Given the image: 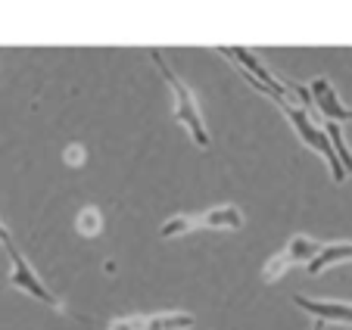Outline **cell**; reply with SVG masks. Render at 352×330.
<instances>
[{"label":"cell","mask_w":352,"mask_h":330,"mask_svg":"<svg viewBox=\"0 0 352 330\" xmlns=\"http://www.w3.org/2000/svg\"><path fill=\"white\" fill-rule=\"evenodd\" d=\"M150 63L156 66V72L162 75V81H166L168 91H172L175 119H178V125L190 134V140L199 146V150H209V146H212V134H209L206 119H203V109H199L193 91L187 87V81H181V75L175 72L172 63H168L166 56H162V50H156V47L150 50Z\"/></svg>","instance_id":"obj_1"},{"label":"cell","mask_w":352,"mask_h":330,"mask_svg":"<svg viewBox=\"0 0 352 330\" xmlns=\"http://www.w3.org/2000/svg\"><path fill=\"white\" fill-rule=\"evenodd\" d=\"M280 113L287 116V122L293 125V131H296V138L302 140V146H309L312 153H318V156L324 159V165H327V172H331L333 184H343L349 175H346L343 162H340L337 153H333V146H331V140H327L321 122L312 119V109H309V106H299L296 100H287V103H280Z\"/></svg>","instance_id":"obj_2"},{"label":"cell","mask_w":352,"mask_h":330,"mask_svg":"<svg viewBox=\"0 0 352 330\" xmlns=\"http://www.w3.org/2000/svg\"><path fill=\"white\" fill-rule=\"evenodd\" d=\"M243 225H246L243 212L231 203H221V206H212V209H203V212H181V215H172L168 221H162L160 237L175 240L190 231H240Z\"/></svg>","instance_id":"obj_3"},{"label":"cell","mask_w":352,"mask_h":330,"mask_svg":"<svg viewBox=\"0 0 352 330\" xmlns=\"http://www.w3.org/2000/svg\"><path fill=\"white\" fill-rule=\"evenodd\" d=\"M219 53H225L228 60L234 63V66H240V72H243L246 85L253 87V91L265 94V97H272L274 103H287V100H293L290 94H287V81H280L278 75L272 72V69L262 63V56H256L250 47H219Z\"/></svg>","instance_id":"obj_4"},{"label":"cell","mask_w":352,"mask_h":330,"mask_svg":"<svg viewBox=\"0 0 352 330\" xmlns=\"http://www.w3.org/2000/svg\"><path fill=\"white\" fill-rule=\"evenodd\" d=\"M3 250H7V256H10V287L25 293V296H32V299H38V302L47 305V309L63 311V299L44 284V278H41L38 271L32 268V262L19 252V246L13 243V237L3 243Z\"/></svg>","instance_id":"obj_5"},{"label":"cell","mask_w":352,"mask_h":330,"mask_svg":"<svg viewBox=\"0 0 352 330\" xmlns=\"http://www.w3.org/2000/svg\"><path fill=\"white\" fill-rule=\"evenodd\" d=\"M321 240L309 237V234H293L290 240H287V246L278 252V256L272 258V262L265 265V271H262V278L268 280V284H274L278 278H284L290 268H296V265H309L315 256H318L321 250Z\"/></svg>","instance_id":"obj_6"},{"label":"cell","mask_w":352,"mask_h":330,"mask_svg":"<svg viewBox=\"0 0 352 330\" xmlns=\"http://www.w3.org/2000/svg\"><path fill=\"white\" fill-rule=\"evenodd\" d=\"M309 100L315 103V109L321 113V119H331V122H340V125H346V122H352V106L343 103V97L337 94V87L331 85V78H312V85H309Z\"/></svg>","instance_id":"obj_7"},{"label":"cell","mask_w":352,"mask_h":330,"mask_svg":"<svg viewBox=\"0 0 352 330\" xmlns=\"http://www.w3.org/2000/svg\"><path fill=\"white\" fill-rule=\"evenodd\" d=\"M293 305L299 311H306L309 318L324 324H340V327H352V302H337V299H309L302 293L293 296Z\"/></svg>","instance_id":"obj_8"},{"label":"cell","mask_w":352,"mask_h":330,"mask_svg":"<svg viewBox=\"0 0 352 330\" xmlns=\"http://www.w3.org/2000/svg\"><path fill=\"white\" fill-rule=\"evenodd\" d=\"M346 262H352V240H343V243H324L318 250V256H315L306 268H309L312 278H318V274H324V271L337 268V265H346Z\"/></svg>","instance_id":"obj_9"},{"label":"cell","mask_w":352,"mask_h":330,"mask_svg":"<svg viewBox=\"0 0 352 330\" xmlns=\"http://www.w3.org/2000/svg\"><path fill=\"white\" fill-rule=\"evenodd\" d=\"M197 318L190 311H156L144 318V330H190Z\"/></svg>","instance_id":"obj_10"},{"label":"cell","mask_w":352,"mask_h":330,"mask_svg":"<svg viewBox=\"0 0 352 330\" xmlns=\"http://www.w3.org/2000/svg\"><path fill=\"white\" fill-rule=\"evenodd\" d=\"M75 228H78L81 237H97L103 231V215H100L97 206H85L78 212V218H75Z\"/></svg>","instance_id":"obj_11"},{"label":"cell","mask_w":352,"mask_h":330,"mask_svg":"<svg viewBox=\"0 0 352 330\" xmlns=\"http://www.w3.org/2000/svg\"><path fill=\"white\" fill-rule=\"evenodd\" d=\"M144 318L146 315H125L109 321V330H144Z\"/></svg>","instance_id":"obj_12"},{"label":"cell","mask_w":352,"mask_h":330,"mask_svg":"<svg viewBox=\"0 0 352 330\" xmlns=\"http://www.w3.org/2000/svg\"><path fill=\"white\" fill-rule=\"evenodd\" d=\"M66 162H69V165H81V162H85V150H81L78 144H72V146L66 150Z\"/></svg>","instance_id":"obj_13"},{"label":"cell","mask_w":352,"mask_h":330,"mask_svg":"<svg viewBox=\"0 0 352 330\" xmlns=\"http://www.w3.org/2000/svg\"><path fill=\"white\" fill-rule=\"evenodd\" d=\"M7 240H10V231H7V225H3V221H0V246L7 243Z\"/></svg>","instance_id":"obj_14"},{"label":"cell","mask_w":352,"mask_h":330,"mask_svg":"<svg viewBox=\"0 0 352 330\" xmlns=\"http://www.w3.org/2000/svg\"><path fill=\"white\" fill-rule=\"evenodd\" d=\"M324 327H327L324 321H315V324H312V330H324Z\"/></svg>","instance_id":"obj_15"}]
</instances>
